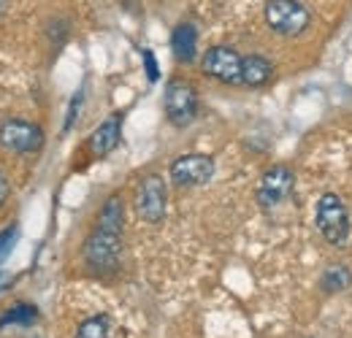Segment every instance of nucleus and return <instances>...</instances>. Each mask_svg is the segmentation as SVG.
Here are the masks:
<instances>
[{
	"instance_id": "21",
	"label": "nucleus",
	"mask_w": 352,
	"mask_h": 338,
	"mask_svg": "<svg viewBox=\"0 0 352 338\" xmlns=\"http://www.w3.org/2000/svg\"><path fill=\"white\" fill-rule=\"evenodd\" d=\"M6 3H8V0H0V11H3V8H6Z\"/></svg>"
},
{
	"instance_id": "20",
	"label": "nucleus",
	"mask_w": 352,
	"mask_h": 338,
	"mask_svg": "<svg viewBox=\"0 0 352 338\" xmlns=\"http://www.w3.org/2000/svg\"><path fill=\"white\" fill-rule=\"evenodd\" d=\"M6 282H8V279H6V276H0V290H6V287H8Z\"/></svg>"
},
{
	"instance_id": "11",
	"label": "nucleus",
	"mask_w": 352,
	"mask_h": 338,
	"mask_svg": "<svg viewBox=\"0 0 352 338\" xmlns=\"http://www.w3.org/2000/svg\"><path fill=\"white\" fill-rule=\"evenodd\" d=\"M274 76V65L271 60H265L263 54H247L241 60V87H250V89H258L265 87Z\"/></svg>"
},
{
	"instance_id": "5",
	"label": "nucleus",
	"mask_w": 352,
	"mask_h": 338,
	"mask_svg": "<svg viewBox=\"0 0 352 338\" xmlns=\"http://www.w3.org/2000/svg\"><path fill=\"white\" fill-rule=\"evenodd\" d=\"M0 146L8 155H36L44 146V130L28 120H6L0 125Z\"/></svg>"
},
{
	"instance_id": "7",
	"label": "nucleus",
	"mask_w": 352,
	"mask_h": 338,
	"mask_svg": "<svg viewBox=\"0 0 352 338\" xmlns=\"http://www.w3.org/2000/svg\"><path fill=\"white\" fill-rule=\"evenodd\" d=\"M293 184H296V173L287 168V166H274L261 176L258 181V190H255V198H258V206L263 212H271L276 206H282L290 192H293Z\"/></svg>"
},
{
	"instance_id": "9",
	"label": "nucleus",
	"mask_w": 352,
	"mask_h": 338,
	"mask_svg": "<svg viewBox=\"0 0 352 338\" xmlns=\"http://www.w3.org/2000/svg\"><path fill=\"white\" fill-rule=\"evenodd\" d=\"M241 60L244 57L230 46H212L201 60V71L222 84H241Z\"/></svg>"
},
{
	"instance_id": "10",
	"label": "nucleus",
	"mask_w": 352,
	"mask_h": 338,
	"mask_svg": "<svg viewBox=\"0 0 352 338\" xmlns=\"http://www.w3.org/2000/svg\"><path fill=\"white\" fill-rule=\"evenodd\" d=\"M120 138H122V114H111L89 135V152L95 157H106L120 146Z\"/></svg>"
},
{
	"instance_id": "18",
	"label": "nucleus",
	"mask_w": 352,
	"mask_h": 338,
	"mask_svg": "<svg viewBox=\"0 0 352 338\" xmlns=\"http://www.w3.org/2000/svg\"><path fill=\"white\" fill-rule=\"evenodd\" d=\"M144 63H146V74H149V82H157V63H155V54L149 49H144Z\"/></svg>"
},
{
	"instance_id": "17",
	"label": "nucleus",
	"mask_w": 352,
	"mask_h": 338,
	"mask_svg": "<svg viewBox=\"0 0 352 338\" xmlns=\"http://www.w3.org/2000/svg\"><path fill=\"white\" fill-rule=\"evenodd\" d=\"M82 98H85V92H76V98L71 100V109H68V117H65V127H63L65 133L71 130V125H74V122H76V117H79V106H82Z\"/></svg>"
},
{
	"instance_id": "2",
	"label": "nucleus",
	"mask_w": 352,
	"mask_h": 338,
	"mask_svg": "<svg viewBox=\"0 0 352 338\" xmlns=\"http://www.w3.org/2000/svg\"><path fill=\"white\" fill-rule=\"evenodd\" d=\"M314 219H317V230L322 233V238L328 244H333V247L347 244V238H350V212H347V206L339 195L325 192L317 201Z\"/></svg>"
},
{
	"instance_id": "16",
	"label": "nucleus",
	"mask_w": 352,
	"mask_h": 338,
	"mask_svg": "<svg viewBox=\"0 0 352 338\" xmlns=\"http://www.w3.org/2000/svg\"><path fill=\"white\" fill-rule=\"evenodd\" d=\"M16 233H19V227L16 225H11V227H6V230H0V262L8 257V252L14 249V244H16Z\"/></svg>"
},
{
	"instance_id": "14",
	"label": "nucleus",
	"mask_w": 352,
	"mask_h": 338,
	"mask_svg": "<svg viewBox=\"0 0 352 338\" xmlns=\"http://www.w3.org/2000/svg\"><path fill=\"white\" fill-rule=\"evenodd\" d=\"M114 333V322L109 314H95V317H87L79 330H76V338H111Z\"/></svg>"
},
{
	"instance_id": "6",
	"label": "nucleus",
	"mask_w": 352,
	"mask_h": 338,
	"mask_svg": "<svg viewBox=\"0 0 352 338\" xmlns=\"http://www.w3.org/2000/svg\"><path fill=\"white\" fill-rule=\"evenodd\" d=\"M168 209V195H166V181L160 173H149L144 176V181L135 190V212L144 222L157 225L166 219Z\"/></svg>"
},
{
	"instance_id": "8",
	"label": "nucleus",
	"mask_w": 352,
	"mask_h": 338,
	"mask_svg": "<svg viewBox=\"0 0 352 338\" xmlns=\"http://www.w3.org/2000/svg\"><path fill=\"white\" fill-rule=\"evenodd\" d=\"M168 176L176 187H201L206 181H212L214 176V160L209 155L192 152V155H182L168 166Z\"/></svg>"
},
{
	"instance_id": "1",
	"label": "nucleus",
	"mask_w": 352,
	"mask_h": 338,
	"mask_svg": "<svg viewBox=\"0 0 352 338\" xmlns=\"http://www.w3.org/2000/svg\"><path fill=\"white\" fill-rule=\"evenodd\" d=\"M122 227H125V206L120 195H111L100 212L95 230L87 236L82 257L95 273H106L114 271L120 265V254H122Z\"/></svg>"
},
{
	"instance_id": "19",
	"label": "nucleus",
	"mask_w": 352,
	"mask_h": 338,
	"mask_svg": "<svg viewBox=\"0 0 352 338\" xmlns=\"http://www.w3.org/2000/svg\"><path fill=\"white\" fill-rule=\"evenodd\" d=\"M8 195H11V184H8V179H6V173L0 170V209L8 203Z\"/></svg>"
},
{
	"instance_id": "3",
	"label": "nucleus",
	"mask_w": 352,
	"mask_h": 338,
	"mask_svg": "<svg viewBox=\"0 0 352 338\" xmlns=\"http://www.w3.org/2000/svg\"><path fill=\"white\" fill-rule=\"evenodd\" d=\"M265 22L274 33H279L285 38H296V36L307 33L311 14L298 0H268L265 3Z\"/></svg>"
},
{
	"instance_id": "12",
	"label": "nucleus",
	"mask_w": 352,
	"mask_h": 338,
	"mask_svg": "<svg viewBox=\"0 0 352 338\" xmlns=\"http://www.w3.org/2000/svg\"><path fill=\"white\" fill-rule=\"evenodd\" d=\"M171 52L179 63H192L198 54V30L190 22H182L171 33Z\"/></svg>"
},
{
	"instance_id": "4",
	"label": "nucleus",
	"mask_w": 352,
	"mask_h": 338,
	"mask_svg": "<svg viewBox=\"0 0 352 338\" xmlns=\"http://www.w3.org/2000/svg\"><path fill=\"white\" fill-rule=\"evenodd\" d=\"M163 109H166V120L174 127L192 125L195 117H198V92H195V87L184 82V79H171L166 84Z\"/></svg>"
},
{
	"instance_id": "15",
	"label": "nucleus",
	"mask_w": 352,
	"mask_h": 338,
	"mask_svg": "<svg viewBox=\"0 0 352 338\" xmlns=\"http://www.w3.org/2000/svg\"><path fill=\"white\" fill-rule=\"evenodd\" d=\"M322 290L325 293H339V290H347L352 284V273L347 265H331L325 273H322Z\"/></svg>"
},
{
	"instance_id": "13",
	"label": "nucleus",
	"mask_w": 352,
	"mask_h": 338,
	"mask_svg": "<svg viewBox=\"0 0 352 338\" xmlns=\"http://www.w3.org/2000/svg\"><path fill=\"white\" fill-rule=\"evenodd\" d=\"M38 308L33 306V303H14L8 311H3L0 314V333L6 330V328H30L33 322H38Z\"/></svg>"
}]
</instances>
